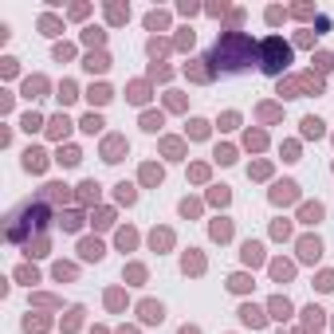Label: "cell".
I'll use <instances>...</instances> for the list:
<instances>
[{
  "mask_svg": "<svg viewBox=\"0 0 334 334\" xmlns=\"http://www.w3.org/2000/svg\"><path fill=\"white\" fill-rule=\"evenodd\" d=\"M256 56H260V48L252 44V36H244V32H221L209 63L217 71H244V67H252Z\"/></svg>",
  "mask_w": 334,
  "mask_h": 334,
  "instance_id": "obj_1",
  "label": "cell"
},
{
  "mask_svg": "<svg viewBox=\"0 0 334 334\" xmlns=\"http://www.w3.org/2000/svg\"><path fill=\"white\" fill-rule=\"evenodd\" d=\"M48 201H24L12 217H8V240H16V244H24V236H28V224H32V232H40V228H48Z\"/></svg>",
  "mask_w": 334,
  "mask_h": 334,
  "instance_id": "obj_2",
  "label": "cell"
},
{
  "mask_svg": "<svg viewBox=\"0 0 334 334\" xmlns=\"http://www.w3.org/2000/svg\"><path fill=\"white\" fill-rule=\"evenodd\" d=\"M287 63H291V48L272 36V40H264V48H260V67L268 71V75H283L287 71Z\"/></svg>",
  "mask_w": 334,
  "mask_h": 334,
  "instance_id": "obj_3",
  "label": "cell"
},
{
  "mask_svg": "<svg viewBox=\"0 0 334 334\" xmlns=\"http://www.w3.org/2000/svg\"><path fill=\"white\" fill-rule=\"evenodd\" d=\"M319 256H323V244H319V236H303V240H299V260L315 264Z\"/></svg>",
  "mask_w": 334,
  "mask_h": 334,
  "instance_id": "obj_4",
  "label": "cell"
},
{
  "mask_svg": "<svg viewBox=\"0 0 334 334\" xmlns=\"http://www.w3.org/2000/svg\"><path fill=\"white\" fill-rule=\"evenodd\" d=\"M295 197H299V185H295V181H279L276 189H272V201H276V205H291Z\"/></svg>",
  "mask_w": 334,
  "mask_h": 334,
  "instance_id": "obj_5",
  "label": "cell"
},
{
  "mask_svg": "<svg viewBox=\"0 0 334 334\" xmlns=\"http://www.w3.org/2000/svg\"><path fill=\"white\" fill-rule=\"evenodd\" d=\"M126 154V138H107L103 142V162H122Z\"/></svg>",
  "mask_w": 334,
  "mask_h": 334,
  "instance_id": "obj_6",
  "label": "cell"
},
{
  "mask_svg": "<svg viewBox=\"0 0 334 334\" xmlns=\"http://www.w3.org/2000/svg\"><path fill=\"white\" fill-rule=\"evenodd\" d=\"M79 256H83V260H91V264H99V260L107 256V248H103L99 240H83V244H79Z\"/></svg>",
  "mask_w": 334,
  "mask_h": 334,
  "instance_id": "obj_7",
  "label": "cell"
},
{
  "mask_svg": "<svg viewBox=\"0 0 334 334\" xmlns=\"http://www.w3.org/2000/svg\"><path fill=\"white\" fill-rule=\"evenodd\" d=\"M138 311H142V323H162V319H166L162 303H154V299H146V303H142Z\"/></svg>",
  "mask_w": 334,
  "mask_h": 334,
  "instance_id": "obj_8",
  "label": "cell"
},
{
  "mask_svg": "<svg viewBox=\"0 0 334 334\" xmlns=\"http://www.w3.org/2000/svg\"><path fill=\"white\" fill-rule=\"evenodd\" d=\"M44 166H48V154H44V150H28V154H24V169H28V173H40Z\"/></svg>",
  "mask_w": 334,
  "mask_h": 334,
  "instance_id": "obj_9",
  "label": "cell"
},
{
  "mask_svg": "<svg viewBox=\"0 0 334 334\" xmlns=\"http://www.w3.org/2000/svg\"><path fill=\"white\" fill-rule=\"evenodd\" d=\"M240 256H244V264H252V268H256V264H264V244H256V240H248Z\"/></svg>",
  "mask_w": 334,
  "mask_h": 334,
  "instance_id": "obj_10",
  "label": "cell"
},
{
  "mask_svg": "<svg viewBox=\"0 0 334 334\" xmlns=\"http://www.w3.org/2000/svg\"><path fill=\"white\" fill-rule=\"evenodd\" d=\"M71 193H67V185H59V181H52V185H44V193H40V201H67Z\"/></svg>",
  "mask_w": 334,
  "mask_h": 334,
  "instance_id": "obj_11",
  "label": "cell"
},
{
  "mask_svg": "<svg viewBox=\"0 0 334 334\" xmlns=\"http://www.w3.org/2000/svg\"><path fill=\"white\" fill-rule=\"evenodd\" d=\"M83 67H87V71H91V75H95V71H99V75H103V71H107V67H111V56H107V52H95V56H87V63H83Z\"/></svg>",
  "mask_w": 334,
  "mask_h": 334,
  "instance_id": "obj_12",
  "label": "cell"
},
{
  "mask_svg": "<svg viewBox=\"0 0 334 334\" xmlns=\"http://www.w3.org/2000/svg\"><path fill=\"white\" fill-rule=\"evenodd\" d=\"M303 138H323V118L307 114V118H303Z\"/></svg>",
  "mask_w": 334,
  "mask_h": 334,
  "instance_id": "obj_13",
  "label": "cell"
},
{
  "mask_svg": "<svg viewBox=\"0 0 334 334\" xmlns=\"http://www.w3.org/2000/svg\"><path fill=\"white\" fill-rule=\"evenodd\" d=\"M240 319H244V323H248V327H264V323H268V319H264V311H260V307H240Z\"/></svg>",
  "mask_w": 334,
  "mask_h": 334,
  "instance_id": "obj_14",
  "label": "cell"
},
{
  "mask_svg": "<svg viewBox=\"0 0 334 334\" xmlns=\"http://www.w3.org/2000/svg\"><path fill=\"white\" fill-rule=\"evenodd\" d=\"M99 189H103L99 181H83V185H79V201H87V205L99 201Z\"/></svg>",
  "mask_w": 334,
  "mask_h": 334,
  "instance_id": "obj_15",
  "label": "cell"
},
{
  "mask_svg": "<svg viewBox=\"0 0 334 334\" xmlns=\"http://www.w3.org/2000/svg\"><path fill=\"white\" fill-rule=\"evenodd\" d=\"M272 276H276L279 283H287V279L295 276V268H291V264H287V260H276V264H272Z\"/></svg>",
  "mask_w": 334,
  "mask_h": 334,
  "instance_id": "obj_16",
  "label": "cell"
},
{
  "mask_svg": "<svg viewBox=\"0 0 334 334\" xmlns=\"http://www.w3.org/2000/svg\"><path fill=\"white\" fill-rule=\"evenodd\" d=\"M56 162H59V166H79V162H83V154H79L75 146H67V150H59Z\"/></svg>",
  "mask_w": 334,
  "mask_h": 334,
  "instance_id": "obj_17",
  "label": "cell"
},
{
  "mask_svg": "<svg viewBox=\"0 0 334 334\" xmlns=\"http://www.w3.org/2000/svg\"><path fill=\"white\" fill-rule=\"evenodd\" d=\"M299 217H303V224H319L323 221V205H303Z\"/></svg>",
  "mask_w": 334,
  "mask_h": 334,
  "instance_id": "obj_18",
  "label": "cell"
},
{
  "mask_svg": "<svg viewBox=\"0 0 334 334\" xmlns=\"http://www.w3.org/2000/svg\"><path fill=\"white\" fill-rule=\"evenodd\" d=\"M52 138H67V130H71V122H67V114H59V118H52Z\"/></svg>",
  "mask_w": 334,
  "mask_h": 334,
  "instance_id": "obj_19",
  "label": "cell"
},
{
  "mask_svg": "<svg viewBox=\"0 0 334 334\" xmlns=\"http://www.w3.org/2000/svg\"><path fill=\"white\" fill-rule=\"evenodd\" d=\"M181 268H185V272H205V260H201L197 252H185V260H181Z\"/></svg>",
  "mask_w": 334,
  "mask_h": 334,
  "instance_id": "obj_20",
  "label": "cell"
},
{
  "mask_svg": "<svg viewBox=\"0 0 334 334\" xmlns=\"http://www.w3.org/2000/svg\"><path fill=\"white\" fill-rule=\"evenodd\" d=\"M87 99H91V103H99V107H103V103H111L114 95H111V87H103V83H99V87H91V95H87Z\"/></svg>",
  "mask_w": 334,
  "mask_h": 334,
  "instance_id": "obj_21",
  "label": "cell"
},
{
  "mask_svg": "<svg viewBox=\"0 0 334 334\" xmlns=\"http://www.w3.org/2000/svg\"><path fill=\"white\" fill-rule=\"evenodd\" d=\"M44 87H48V83L36 75V79H28V83H24V95H28V99H40V91H44Z\"/></svg>",
  "mask_w": 334,
  "mask_h": 334,
  "instance_id": "obj_22",
  "label": "cell"
},
{
  "mask_svg": "<svg viewBox=\"0 0 334 334\" xmlns=\"http://www.w3.org/2000/svg\"><path fill=\"white\" fill-rule=\"evenodd\" d=\"M232 236V221H213V240H228Z\"/></svg>",
  "mask_w": 334,
  "mask_h": 334,
  "instance_id": "obj_23",
  "label": "cell"
},
{
  "mask_svg": "<svg viewBox=\"0 0 334 334\" xmlns=\"http://www.w3.org/2000/svg\"><path fill=\"white\" fill-rule=\"evenodd\" d=\"M146 99H150V87L146 83H134L130 87V103H146Z\"/></svg>",
  "mask_w": 334,
  "mask_h": 334,
  "instance_id": "obj_24",
  "label": "cell"
},
{
  "mask_svg": "<svg viewBox=\"0 0 334 334\" xmlns=\"http://www.w3.org/2000/svg\"><path fill=\"white\" fill-rule=\"evenodd\" d=\"M79 126H83L87 134H99V130H103V118H99V114H87V118H83Z\"/></svg>",
  "mask_w": 334,
  "mask_h": 334,
  "instance_id": "obj_25",
  "label": "cell"
},
{
  "mask_svg": "<svg viewBox=\"0 0 334 334\" xmlns=\"http://www.w3.org/2000/svg\"><path fill=\"white\" fill-rule=\"evenodd\" d=\"M28 256H48V240H44V236L28 240Z\"/></svg>",
  "mask_w": 334,
  "mask_h": 334,
  "instance_id": "obj_26",
  "label": "cell"
},
{
  "mask_svg": "<svg viewBox=\"0 0 334 334\" xmlns=\"http://www.w3.org/2000/svg\"><path fill=\"white\" fill-rule=\"evenodd\" d=\"M142 181H146V185H162V169H158V166H146V169H142Z\"/></svg>",
  "mask_w": 334,
  "mask_h": 334,
  "instance_id": "obj_27",
  "label": "cell"
},
{
  "mask_svg": "<svg viewBox=\"0 0 334 334\" xmlns=\"http://www.w3.org/2000/svg\"><path fill=\"white\" fill-rule=\"evenodd\" d=\"M162 150H166L169 158H181V154H185V146H181L177 138H166V142H162Z\"/></svg>",
  "mask_w": 334,
  "mask_h": 334,
  "instance_id": "obj_28",
  "label": "cell"
},
{
  "mask_svg": "<svg viewBox=\"0 0 334 334\" xmlns=\"http://www.w3.org/2000/svg\"><path fill=\"white\" fill-rule=\"evenodd\" d=\"M272 315H276V319H287V315H291V303H287V299H272Z\"/></svg>",
  "mask_w": 334,
  "mask_h": 334,
  "instance_id": "obj_29",
  "label": "cell"
},
{
  "mask_svg": "<svg viewBox=\"0 0 334 334\" xmlns=\"http://www.w3.org/2000/svg\"><path fill=\"white\" fill-rule=\"evenodd\" d=\"M24 331H28V334H32V331H36V334L48 331V319H32V315H28V319H24Z\"/></svg>",
  "mask_w": 334,
  "mask_h": 334,
  "instance_id": "obj_30",
  "label": "cell"
},
{
  "mask_svg": "<svg viewBox=\"0 0 334 334\" xmlns=\"http://www.w3.org/2000/svg\"><path fill=\"white\" fill-rule=\"evenodd\" d=\"M146 28H150V32H154V28H166V12H150V16H146Z\"/></svg>",
  "mask_w": 334,
  "mask_h": 334,
  "instance_id": "obj_31",
  "label": "cell"
},
{
  "mask_svg": "<svg viewBox=\"0 0 334 334\" xmlns=\"http://www.w3.org/2000/svg\"><path fill=\"white\" fill-rule=\"evenodd\" d=\"M193 40H197V36H193L189 28H181V36H177V48H181V52H189V48H193Z\"/></svg>",
  "mask_w": 334,
  "mask_h": 334,
  "instance_id": "obj_32",
  "label": "cell"
},
{
  "mask_svg": "<svg viewBox=\"0 0 334 334\" xmlns=\"http://www.w3.org/2000/svg\"><path fill=\"white\" fill-rule=\"evenodd\" d=\"M189 134H193V138H205V134H209V122L193 118V122H189Z\"/></svg>",
  "mask_w": 334,
  "mask_h": 334,
  "instance_id": "obj_33",
  "label": "cell"
},
{
  "mask_svg": "<svg viewBox=\"0 0 334 334\" xmlns=\"http://www.w3.org/2000/svg\"><path fill=\"white\" fill-rule=\"evenodd\" d=\"M134 197H138L134 185H118V201H122V205H134Z\"/></svg>",
  "mask_w": 334,
  "mask_h": 334,
  "instance_id": "obj_34",
  "label": "cell"
},
{
  "mask_svg": "<svg viewBox=\"0 0 334 334\" xmlns=\"http://www.w3.org/2000/svg\"><path fill=\"white\" fill-rule=\"evenodd\" d=\"M169 240H173V236H169L166 228H162V232H154V236H150V244H154V248H169Z\"/></svg>",
  "mask_w": 334,
  "mask_h": 334,
  "instance_id": "obj_35",
  "label": "cell"
},
{
  "mask_svg": "<svg viewBox=\"0 0 334 334\" xmlns=\"http://www.w3.org/2000/svg\"><path fill=\"white\" fill-rule=\"evenodd\" d=\"M228 287H232V291H248L252 279H248V276H232V279H228Z\"/></svg>",
  "mask_w": 334,
  "mask_h": 334,
  "instance_id": "obj_36",
  "label": "cell"
},
{
  "mask_svg": "<svg viewBox=\"0 0 334 334\" xmlns=\"http://www.w3.org/2000/svg\"><path fill=\"white\" fill-rule=\"evenodd\" d=\"M217 162H221V166L236 162V150H232V146H221V150H217Z\"/></svg>",
  "mask_w": 334,
  "mask_h": 334,
  "instance_id": "obj_37",
  "label": "cell"
},
{
  "mask_svg": "<svg viewBox=\"0 0 334 334\" xmlns=\"http://www.w3.org/2000/svg\"><path fill=\"white\" fill-rule=\"evenodd\" d=\"M63 228H67V232H75V228H79V224H83V217H79V213H67V217H63Z\"/></svg>",
  "mask_w": 334,
  "mask_h": 334,
  "instance_id": "obj_38",
  "label": "cell"
},
{
  "mask_svg": "<svg viewBox=\"0 0 334 334\" xmlns=\"http://www.w3.org/2000/svg\"><path fill=\"white\" fill-rule=\"evenodd\" d=\"M16 279H20V283H40L36 268H20V272H16Z\"/></svg>",
  "mask_w": 334,
  "mask_h": 334,
  "instance_id": "obj_39",
  "label": "cell"
},
{
  "mask_svg": "<svg viewBox=\"0 0 334 334\" xmlns=\"http://www.w3.org/2000/svg\"><path fill=\"white\" fill-rule=\"evenodd\" d=\"M83 40H87V44H103V40H107V32H99V28H87V32H83Z\"/></svg>",
  "mask_w": 334,
  "mask_h": 334,
  "instance_id": "obj_40",
  "label": "cell"
},
{
  "mask_svg": "<svg viewBox=\"0 0 334 334\" xmlns=\"http://www.w3.org/2000/svg\"><path fill=\"white\" fill-rule=\"evenodd\" d=\"M134 244H138V236H134L130 228H126V232H118V248H134Z\"/></svg>",
  "mask_w": 334,
  "mask_h": 334,
  "instance_id": "obj_41",
  "label": "cell"
},
{
  "mask_svg": "<svg viewBox=\"0 0 334 334\" xmlns=\"http://www.w3.org/2000/svg\"><path fill=\"white\" fill-rule=\"evenodd\" d=\"M303 315H307V327H319V323H323V311H319V307H307Z\"/></svg>",
  "mask_w": 334,
  "mask_h": 334,
  "instance_id": "obj_42",
  "label": "cell"
},
{
  "mask_svg": "<svg viewBox=\"0 0 334 334\" xmlns=\"http://www.w3.org/2000/svg\"><path fill=\"white\" fill-rule=\"evenodd\" d=\"M142 126H146V130H158V126H162V114H142Z\"/></svg>",
  "mask_w": 334,
  "mask_h": 334,
  "instance_id": "obj_43",
  "label": "cell"
},
{
  "mask_svg": "<svg viewBox=\"0 0 334 334\" xmlns=\"http://www.w3.org/2000/svg\"><path fill=\"white\" fill-rule=\"evenodd\" d=\"M122 303H126V295H122V291H107V307H114V311H118Z\"/></svg>",
  "mask_w": 334,
  "mask_h": 334,
  "instance_id": "obj_44",
  "label": "cell"
},
{
  "mask_svg": "<svg viewBox=\"0 0 334 334\" xmlns=\"http://www.w3.org/2000/svg\"><path fill=\"white\" fill-rule=\"evenodd\" d=\"M315 67H319V71H331V67H334V56H327V52H323V56H315Z\"/></svg>",
  "mask_w": 334,
  "mask_h": 334,
  "instance_id": "obj_45",
  "label": "cell"
},
{
  "mask_svg": "<svg viewBox=\"0 0 334 334\" xmlns=\"http://www.w3.org/2000/svg\"><path fill=\"white\" fill-rule=\"evenodd\" d=\"M59 99H63V103H71V99H75V83H67V79H63V87H59Z\"/></svg>",
  "mask_w": 334,
  "mask_h": 334,
  "instance_id": "obj_46",
  "label": "cell"
},
{
  "mask_svg": "<svg viewBox=\"0 0 334 334\" xmlns=\"http://www.w3.org/2000/svg\"><path fill=\"white\" fill-rule=\"evenodd\" d=\"M40 126H44V118H40V114H28V118H24V130H28V134H32V130H40Z\"/></svg>",
  "mask_w": 334,
  "mask_h": 334,
  "instance_id": "obj_47",
  "label": "cell"
},
{
  "mask_svg": "<svg viewBox=\"0 0 334 334\" xmlns=\"http://www.w3.org/2000/svg\"><path fill=\"white\" fill-rule=\"evenodd\" d=\"M79 323H83V307H75V311H71V315H67V331H75V327H79Z\"/></svg>",
  "mask_w": 334,
  "mask_h": 334,
  "instance_id": "obj_48",
  "label": "cell"
},
{
  "mask_svg": "<svg viewBox=\"0 0 334 334\" xmlns=\"http://www.w3.org/2000/svg\"><path fill=\"white\" fill-rule=\"evenodd\" d=\"M209 197H213V205H228V189H224V185H221V189H213Z\"/></svg>",
  "mask_w": 334,
  "mask_h": 334,
  "instance_id": "obj_49",
  "label": "cell"
},
{
  "mask_svg": "<svg viewBox=\"0 0 334 334\" xmlns=\"http://www.w3.org/2000/svg\"><path fill=\"white\" fill-rule=\"evenodd\" d=\"M71 276H75L71 264H56V279H71Z\"/></svg>",
  "mask_w": 334,
  "mask_h": 334,
  "instance_id": "obj_50",
  "label": "cell"
},
{
  "mask_svg": "<svg viewBox=\"0 0 334 334\" xmlns=\"http://www.w3.org/2000/svg\"><path fill=\"white\" fill-rule=\"evenodd\" d=\"M264 142H268V138H264L260 130H256V134H248V146H252V150H264Z\"/></svg>",
  "mask_w": 334,
  "mask_h": 334,
  "instance_id": "obj_51",
  "label": "cell"
},
{
  "mask_svg": "<svg viewBox=\"0 0 334 334\" xmlns=\"http://www.w3.org/2000/svg\"><path fill=\"white\" fill-rule=\"evenodd\" d=\"M181 213H185V217H197L201 205H197V201H181Z\"/></svg>",
  "mask_w": 334,
  "mask_h": 334,
  "instance_id": "obj_52",
  "label": "cell"
},
{
  "mask_svg": "<svg viewBox=\"0 0 334 334\" xmlns=\"http://www.w3.org/2000/svg\"><path fill=\"white\" fill-rule=\"evenodd\" d=\"M319 287H323V291H334V272H323V276H319Z\"/></svg>",
  "mask_w": 334,
  "mask_h": 334,
  "instance_id": "obj_53",
  "label": "cell"
},
{
  "mask_svg": "<svg viewBox=\"0 0 334 334\" xmlns=\"http://www.w3.org/2000/svg\"><path fill=\"white\" fill-rule=\"evenodd\" d=\"M95 224H99V228H111V224H114V213H99V217H95Z\"/></svg>",
  "mask_w": 334,
  "mask_h": 334,
  "instance_id": "obj_54",
  "label": "cell"
},
{
  "mask_svg": "<svg viewBox=\"0 0 334 334\" xmlns=\"http://www.w3.org/2000/svg\"><path fill=\"white\" fill-rule=\"evenodd\" d=\"M111 20H114V24H122V20H126V8H118V4H114V8H111Z\"/></svg>",
  "mask_w": 334,
  "mask_h": 334,
  "instance_id": "obj_55",
  "label": "cell"
},
{
  "mask_svg": "<svg viewBox=\"0 0 334 334\" xmlns=\"http://www.w3.org/2000/svg\"><path fill=\"white\" fill-rule=\"evenodd\" d=\"M276 114H279L276 107H260V118H264V122H272V118H276Z\"/></svg>",
  "mask_w": 334,
  "mask_h": 334,
  "instance_id": "obj_56",
  "label": "cell"
},
{
  "mask_svg": "<svg viewBox=\"0 0 334 334\" xmlns=\"http://www.w3.org/2000/svg\"><path fill=\"white\" fill-rule=\"evenodd\" d=\"M181 334H201V331L197 327H181Z\"/></svg>",
  "mask_w": 334,
  "mask_h": 334,
  "instance_id": "obj_57",
  "label": "cell"
},
{
  "mask_svg": "<svg viewBox=\"0 0 334 334\" xmlns=\"http://www.w3.org/2000/svg\"><path fill=\"white\" fill-rule=\"evenodd\" d=\"M118 334H138V331H118Z\"/></svg>",
  "mask_w": 334,
  "mask_h": 334,
  "instance_id": "obj_58",
  "label": "cell"
}]
</instances>
